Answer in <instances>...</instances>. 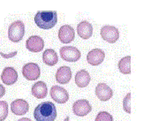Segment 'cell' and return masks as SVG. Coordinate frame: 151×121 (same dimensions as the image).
<instances>
[{
  "instance_id": "cell-1",
  "label": "cell",
  "mask_w": 151,
  "mask_h": 121,
  "mask_svg": "<svg viewBox=\"0 0 151 121\" xmlns=\"http://www.w3.org/2000/svg\"><path fill=\"white\" fill-rule=\"evenodd\" d=\"M57 116V108L50 101L41 103L34 111V117L36 121H55Z\"/></svg>"
},
{
  "instance_id": "cell-2",
  "label": "cell",
  "mask_w": 151,
  "mask_h": 121,
  "mask_svg": "<svg viewBox=\"0 0 151 121\" xmlns=\"http://www.w3.org/2000/svg\"><path fill=\"white\" fill-rule=\"evenodd\" d=\"M35 22L42 29H50L58 22V13L56 11H39L35 16Z\"/></svg>"
},
{
  "instance_id": "cell-3",
  "label": "cell",
  "mask_w": 151,
  "mask_h": 121,
  "mask_svg": "<svg viewBox=\"0 0 151 121\" xmlns=\"http://www.w3.org/2000/svg\"><path fill=\"white\" fill-rule=\"evenodd\" d=\"M25 35V25L21 20L12 22L8 28V38L13 42H18L23 39Z\"/></svg>"
},
{
  "instance_id": "cell-4",
  "label": "cell",
  "mask_w": 151,
  "mask_h": 121,
  "mask_svg": "<svg viewBox=\"0 0 151 121\" xmlns=\"http://www.w3.org/2000/svg\"><path fill=\"white\" fill-rule=\"evenodd\" d=\"M60 57L67 62H76L81 57V51L73 46H64L60 49Z\"/></svg>"
},
{
  "instance_id": "cell-5",
  "label": "cell",
  "mask_w": 151,
  "mask_h": 121,
  "mask_svg": "<svg viewBox=\"0 0 151 121\" xmlns=\"http://www.w3.org/2000/svg\"><path fill=\"white\" fill-rule=\"evenodd\" d=\"M40 67L35 63H27L22 67V75L27 81H35L40 77Z\"/></svg>"
},
{
  "instance_id": "cell-6",
  "label": "cell",
  "mask_w": 151,
  "mask_h": 121,
  "mask_svg": "<svg viewBox=\"0 0 151 121\" xmlns=\"http://www.w3.org/2000/svg\"><path fill=\"white\" fill-rule=\"evenodd\" d=\"M102 38L109 43L116 42L119 38V32L114 26H104L101 29Z\"/></svg>"
},
{
  "instance_id": "cell-7",
  "label": "cell",
  "mask_w": 151,
  "mask_h": 121,
  "mask_svg": "<svg viewBox=\"0 0 151 121\" xmlns=\"http://www.w3.org/2000/svg\"><path fill=\"white\" fill-rule=\"evenodd\" d=\"M50 94L51 99L60 104H65L69 100V94L66 89L59 86H52Z\"/></svg>"
},
{
  "instance_id": "cell-8",
  "label": "cell",
  "mask_w": 151,
  "mask_h": 121,
  "mask_svg": "<svg viewBox=\"0 0 151 121\" xmlns=\"http://www.w3.org/2000/svg\"><path fill=\"white\" fill-rule=\"evenodd\" d=\"M92 111V106L86 99H81L76 101L73 104V112L79 117H84Z\"/></svg>"
},
{
  "instance_id": "cell-9",
  "label": "cell",
  "mask_w": 151,
  "mask_h": 121,
  "mask_svg": "<svg viewBox=\"0 0 151 121\" xmlns=\"http://www.w3.org/2000/svg\"><path fill=\"white\" fill-rule=\"evenodd\" d=\"M26 47L31 52H40L44 47L43 39L38 35H32L27 40Z\"/></svg>"
},
{
  "instance_id": "cell-10",
  "label": "cell",
  "mask_w": 151,
  "mask_h": 121,
  "mask_svg": "<svg viewBox=\"0 0 151 121\" xmlns=\"http://www.w3.org/2000/svg\"><path fill=\"white\" fill-rule=\"evenodd\" d=\"M12 112L17 116H22L27 113L29 111V104L26 100L23 99H16L11 104Z\"/></svg>"
},
{
  "instance_id": "cell-11",
  "label": "cell",
  "mask_w": 151,
  "mask_h": 121,
  "mask_svg": "<svg viewBox=\"0 0 151 121\" xmlns=\"http://www.w3.org/2000/svg\"><path fill=\"white\" fill-rule=\"evenodd\" d=\"M75 33L70 25L62 26L58 30V39L62 43H70L74 40Z\"/></svg>"
},
{
  "instance_id": "cell-12",
  "label": "cell",
  "mask_w": 151,
  "mask_h": 121,
  "mask_svg": "<svg viewBox=\"0 0 151 121\" xmlns=\"http://www.w3.org/2000/svg\"><path fill=\"white\" fill-rule=\"evenodd\" d=\"M1 80L3 83L7 86L13 85L18 81V73L13 67L7 66L2 72Z\"/></svg>"
},
{
  "instance_id": "cell-13",
  "label": "cell",
  "mask_w": 151,
  "mask_h": 121,
  "mask_svg": "<svg viewBox=\"0 0 151 121\" xmlns=\"http://www.w3.org/2000/svg\"><path fill=\"white\" fill-rule=\"evenodd\" d=\"M105 58V53L101 49H93L87 55V61L91 66H99L103 63Z\"/></svg>"
},
{
  "instance_id": "cell-14",
  "label": "cell",
  "mask_w": 151,
  "mask_h": 121,
  "mask_svg": "<svg viewBox=\"0 0 151 121\" xmlns=\"http://www.w3.org/2000/svg\"><path fill=\"white\" fill-rule=\"evenodd\" d=\"M96 95L100 101L106 102L113 97V91L106 83H99L96 88Z\"/></svg>"
},
{
  "instance_id": "cell-15",
  "label": "cell",
  "mask_w": 151,
  "mask_h": 121,
  "mask_svg": "<svg viewBox=\"0 0 151 121\" xmlns=\"http://www.w3.org/2000/svg\"><path fill=\"white\" fill-rule=\"evenodd\" d=\"M55 79L59 84H66L72 79V70L69 66H61L58 69Z\"/></svg>"
},
{
  "instance_id": "cell-16",
  "label": "cell",
  "mask_w": 151,
  "mask_h": 121,
  "mask_svg": "<svg viewBox=\"0 0 151 121\" xmlns=\"http://www.w3.org/2000/svg\"><path fill=\"white\" fill-rule=\"evenodd\" d=\"M77 33L82 39H89L93 35V26L86 20L81 21L77 26Z\"/></svg>"
},
{
  "instance_id": "cell-17",
  "label": "cell",
  "mask_w": 151,
  "mask_h": 121,
  "mask_svg": "<svg viewBox=\"0 0 151 121\" xmlns=\"http://www.w3.org/2000/svg\"><path fill=\"white\" fill-rule=\"evenodd\" d=\"M32 95L36 98V99H43L46 97L47 93H48V89L47 85L43 81H37L32 86L31 89Z\"/></svg>"
},
{
  "instance_id": "cell-18",
  "label": "cell",
  "mask_w": 151,
  "mask_h": 121,
  "mask_svg": "<svg viewBox=\"0 0 151 121\" xmlns=\"http://www.w3.org/2000/svg\"><path fill=\"white\" fill-rule=\"evenodd\" d=\"M91 81L90 75L86 70H80L75 75V83L79 88H86Z\"/></svg>"
},
{
  "instance_id": "cell-19",
  "label": "cell",
  "mask_w": 151,
  "mask_h": 121,
  "mask_svg": "<svg viewBox=\"0 0 151 121\" xmlns=\"http://www.w3.org/2000/svg\"><path fill=\"white\" fill-rule=\"evenodd\" d=\"M42 61L45 65L49 66H54L58 62V57L57 52L52 49H47L43 51Z\"/></svg>"
},
{
  "instance_id": "cell-20",
  "label": "cell",
  "mask_w": 151,
  "mask_h": 121,
  "mask_svg": "<svg viewBox=\"0 0 151 121\" xmlns=\"http://www.w3.org/2000/svg\"><path fill=\"white\" fill-rule=\"evenodd\" d=\"M119 69L123 74H130L131 73V57L127 56L121 58L118 64Z\"/></svg>"
},
{
  "instance_id": "cell-21",
  "label": "cell",
  "mask_w": 151,
  "mask_h": 121,
  "mask_svg": "<svg viewBox=\"0 0 151 121\" xmlns=\"http://www.w3.org/2000/svg\"><path fill=\"white\" fill-rule=\"evenodd\" d=\"M8 116V104L5 101H0V121H4Z\"/></svg>"
},
{
  "instance_id": "cell-22",
  "label": "cell",
  "mask_w": 151,
  "mask_h": 121,
  "mask_svg": "<svg viewBox=\"0 0 151 121\" xmlns=\"http://www.w3.org/2000/svg\"><path fill=\"white\" fill-rule=\"evenodd\" d=\"M96 121H113V117L107 112H100L96 118Z\"/></svg>"
},
{
  "instance_id": "cell-23",
  "label": "cell",
  "mask_w": 151,
  "mask_h": 121,
  "mask_svg": "<svg viewBox=\"0 0 151 121\" xmlns=\"http://www.w3.org/2000/svg\"><path fill=\"white\" fill-rule=\"evenodd\" d=\"M123 109L128 114L131 113V93H128L123 100Z\"/></svg>"
},
{
  "instance_id": "cell-24",
  "label": "cell",
  "mask_w": 151,
  "mask_h": 121,
  "mask_svg": "<svg viewBox=\"0 0 151 121\" xmlns=\"http://www.w3.org/2000/svg\"><path fill=\"white\" fill-rule=\"evenodd\" d=\"M17 53H18L17 51H13L12 53H9V54H5V53H3V52H0V55H1V57H3L4 58H13L14 56H16Z\"/></svg>"
},
{
  "instance_id": "cell-25",
  "label": "cell",
  "mask_w": 151,
  "mask_h": 121,
  "mask_svg": "<svg viewBox=\"0 0 151 121\" xmlns=\"http://www.w3.org/2000/svg\"><path fill=\"white\" fill-rule=\"evenodd\" d=\"M4 94H5V89L3 85L0 84V98L3 97L4 96Z\"/></svg>"
},
{
  "instance_id": "cell-26",
  "label": "cell",
  "mask_w": 151,
  "mask_h": 121,
  "mask_svg": "<svg viewBox=\"0 0 151 121\" xmlns=\"http://www.w3.org/2000/svg\"><path fill=\"white\" fill-rule=\"evenodd\" d=\"M18 121H32V120H29V119H27V118H22V119L19 120Z\"/></svg>"
},
{
  "instance_id": "cell-27",
  "label": "cell",
  "mask_w": 151,
  "mask_h": 121,
  "mask_svg": "<svg viewBox=\"0 0 151 121\" xmlns=\"http://www.w3.org/2000/svg\"><path fill=\"white\" fill-rule=\"evenodd\" d=\"M69 120H70V118H69V117H66V118H65V120L64 121H69Z\"/></svg>"
}]
</instances>
